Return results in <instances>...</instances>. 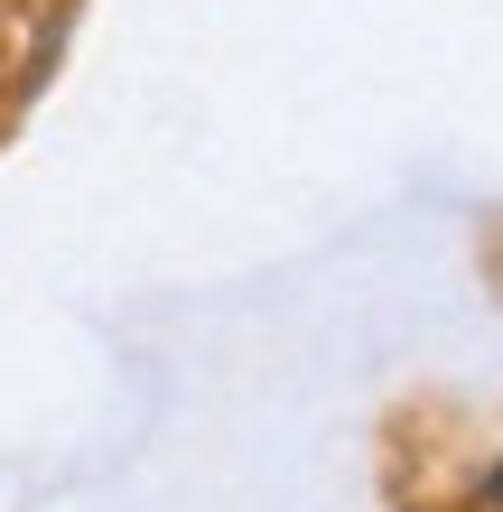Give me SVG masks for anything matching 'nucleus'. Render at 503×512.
I'll use <instances>...</instances> for the list:
<instances>
[{"label": "nucleus", "instance_id": "1", "mask_svg": "<svg viewBox=\"0 0 503 512\" xmlns=\"http://www.w3.org/2000/svg\"><path fill=\"white\" fill-rule=\"evenodd\" d=\"M485 494H494V503H503V466H494V475H485Z\"/></svg>", "mask_w": 503, "mask_h": 512}]
</instances>
